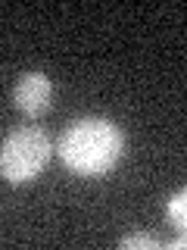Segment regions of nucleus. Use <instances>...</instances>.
I'll list each match as a JSON object with an SVG mask.
<instances>
[{
    "instance_id": "nucleus-2",
    "label": "nucleus",
    "mask_w": 187,
    "mask_h": 250,
    "mask_svg": "<svg viewBox=\"0 0 187 250\" xmlns=\"http://www.w3.org/2000/svg\"><path fill=\"white\" fill-rule=\"evenodd\" d=\"M50 153H53V144L44 128H37V125L13 128L0 144V175L10 185L35 182L50 163Z\"/></svg>"
},
{
    "instance_id": "nucleus-5",
    "label": "nucleus",
    "mask_w": 187,
    "mask_h": 250,
    "mask_svg": "<svg viewBox=\"0 0 187 250\" xmlns=\"http://www.w3.org/2000/svg\"><path fill=\"white\" fill-rule=\"evenodd\" d=\"M119 247H125V250H134V247L153 250V247H159V241H156L153 234H147V231H134V234H125V238L119 241Z\"/></svg>"
},
{
    "instance_id": "nucleus-1",
    "label": "nucleus",
    "mask_w": 187,
    "mask_h": 250,
    "mask_svg": "<svg viewBox=\"0 0 187 250\" xmlns=\"http://www.w3.org/2000/svg\"><path fill=\"white\" fill-rule=\"evenodd\" d=\"M56 153L66 163V169H72L75 175H106L125 153V135L106 116H84L62 128Z\"/></svg>"
},
{
    "instance_id": "nucleus-3",
    "label": "nucleus",
    "mask_w": 187,
    "mask_h": 250,
    "mask_svg": "<svg viewBox=\"0 0 187 250\" xmlns=\"http://www.w3.org/2000/svg\"><path fill=\"white\" fill-rule=\"evenodd\" d=\"M53 91L56 88H53L50 75L25 72V75H19V82H16V88H13V104L25 116H44L53 104Z\"/></svg>"
},
{
    "instance_id": "nucleus-4",
    "label": "nucleus",
    "mask_w": 187,
    "mask_h": 250,
    "mask_svg": "<svg viewBox=\"0 0 187 250\" xmlns=\"http://www.w3.org/2000/svg\"><path fill=\"white\" fill-rule=\"evenodd\" d=\"M166 209H168V219H171V222H178V225L187 222V191H184V188L168 197V207Z\"/></svg>"
}]
</instances>
